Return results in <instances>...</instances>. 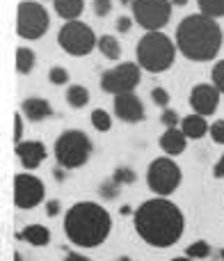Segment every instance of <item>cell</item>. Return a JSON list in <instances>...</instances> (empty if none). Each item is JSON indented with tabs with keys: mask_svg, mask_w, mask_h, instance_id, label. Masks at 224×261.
I'll return each mask as SVG.
<instances>
[{
	"mask_svg": "<svg viewBox=\"0 0 224 261\" xmlns=\"http://www.w3.org/2000/svg\"><path fill=\"white\" fill-rule=\"evenodd\" d=\"M112 12V0H94V14L96 16H108Z\"/></svg>",
	"mask_w": 224,
	"mask_h": 261,
	"instance_id": "cell-34",
	"label": "cell"
},
{
	"mask_svg": "<svg viewBox=\"0 0 224 261\" xmlns=\"http://www.w3.org/2000/svg\"><path fill=\"white\" fill-rule=\"evenodd\" d=\"M64 167H60V170H55V179H58V181H64Z\"/></svg>",
	"mask_w": 224,
	"mask_h": 261,
	"instance_id": "cell-39",
	"label": "cell"
},
{
	"mask_svg": "<svg viewBox=\"0 0 224 261\" xmlns=\"http://www.w3.org/2000/svg\"><path fill=\"white\" fill-rule=\"evenodd\" d=\"M151 101L158 106V108H170V92L162 90V87H153L151 90Z\"/></svg>",
	"mask_w": 224,
	"mask_h": 261,
	"instance_id": "cell-28",
	"label": "cell"
},
{
	"mask_svg": "<svg viewBox=\"0 0 224 261\" xmlns=\"http://www.w3.org/2000/svg\"><path fill=\"white\" fill-rule=\"evenodd\" d=\"M137 236L151 248H172L185 231L183 211L167 197H151L142 202L133 213Z\"/></svg>",
	"mask_w": 224,
	"mask_h": 261,
	"instance_id": "cell-1",
	"label": "cell"
},
{
	"mask_svg": "<svg viewBox=\"0 0 224 261\" xmlns=\"http://www.w3.org/2000/svg\"><path fill=\"white\" fill-rule=\"evenodd\" d=\"M133 21H135V18L124 16V14H121V16L117 18V30H119V32H128V30H130V25H133Z\"/></svg>",
	"mask_w": 224,
	"mask_h": 261,
	"instance_id": "cell-36",
	"label": "cell"
},
{
	"mask_svg": "<svg viewBox=\"0 0 224 261\" xmlns=\"http://www.w3.org/2000/svg\"><path fill=\"white\" fill-rule=\"evenodd\" d=\"M90 122H92V126L99 130V133H108V130L112 128V115L108 113V110H103V108H96V110H92Z\"/></svg>",
	"mask_w": 224,
	"mask_h": 261,
	"instance_id": "cell-24",
	"label": "cell"
},
{
	"mask_svg": "<svg viewBox=\"0 0 224 261\" xmlns=\"http://www.w3.org/2000/svg\"><path fill=\"white\" fill-rule=\"evenodd\" d=\"M172 5H176V7H183V5H188V0H172Z\"/></svg>",
	"mask_w": 224,
	"mask_h": 261,
	"instance_id": "cell-40",
	"label": "cell"
},
{
	"mask_svg": "<svg viewBox=\"0 0 224 261\" xmlns=\"http://www.w3.org/2000/svg\"><path fill=\"white\" fill-rule=\"evenodd\" d=\"M117 261H130V257H126V254H121V257L117 259Z\"/></svg>",
	"mask_w": 224,
	"mask_h": 261,
	"instance_id": "cell-42",
	"label": "cell"
},
{
	"mask_svg": "<svg viewBox=\"0 0 224 261\" xmlns=\"http://www.w3.org/2000/svg\"><path fill=\"white\" fill-rule=\"evenodd\" d=\"M211 252H213V248L206 243V241H194V243H190L188 248H185V257H190V259H208L211 257Z\"/></svg>",
	"mask_w": 224,
	"mask_h": 261,
	"instance_id": "cell-25",
	"label": "cell"
},
{
	"mask_svg": "<svg viewBox=\"0 0 224 261\" xmlns=\"http://www.w3.org/2000/svg\"><path fill=\"white\" fill-rule=\"evenodd\" d=\"M176 50H179L176 41H172V37H167L165 32L156 30L139 37L137 46H135V60L142 67V71L162 73L174 64Z\"/></svg>",
	"mask_w": 224,
	"mask_h": 261,
	"instance_id": "cell-4",
	"label": "cell"
},
{
	"mask_svg": "<svg viewBox=\"0 0 224 261\" xmlns=\"http://www.w3.org/2000/svg\"><path fill=\"white\" fill-rule=\"evenodd\" d=\"M199 14H206L211 18H224V0H197Z\"/></svg>",
	"mask_w": 224,
	"mask_h": 261,
	"instance_id": "cell-23",
	"label": "cell"
},
{
	"mask_svg": "<svg viewBox=\"0 0 224 261\" xmlns=\"http://www.w3.org/2000/svg\"><path fill=\"white\" fill-rule=\"evenodd\" d=\"M158 142H160V149L165 151V156H179V153H183L185 147H188V135H185L179 126L167 128L165 133L160 135Z\"/></svg>",
	"mask_w": 224,
	"mask_h": 261,
	"instance_id": "cell-16",
	"label": "cell"
},
{
	"mask_svg": "<svg viewBox=\"0 0 224 261\" xmlns=\"http://www.w3.org/2000/svg\"><path fill=\"white\" fill-rule=\"evenodd\" d=\"M213 176L215 179H224V153L220 156V161L215 163V167H213Z\"/></svg>",
	"mask_w": 224,
	"mask_h": 261,
	"instance_id": "cell-37",
	"label": "cell"
},
{
	"mask_svg": "<svg viewBox=\"0 0 224 261\" xmlns=\"http://www.w3.org/2000/svg\"><path fill=\"white\" fill-rule=\"evenodd\" d=\"M172 261H194V259H190V257H176V259H172Z\"/></svg>",
	"mask_w": 224,
	"mask_h": 261,
	"instance_id": "cell-41",
	"label": "cell"
},
{
	"mask_svg": "<svg viewBox=\"0 0 224 261\" xmlns=\"http://www.w3.org/2000/svg\"><path fill=\"white\" fill-rule=\"evenodd\" d=\"M119 188H121V186L117 184V181L110 179V181H105V184L101 186V195H103L105 199H115L117 195H119Z\"/></svg>",
	"mask_w": 224,
	"mask_h": 261,
	"instance_id": "cell-33",
	"label": "cell"
},
{
	"mask_svg": "<svg viewBox=\"0 0 224 261\" xmlns=\"http://www.w3.org/2000/svg\"><path fill=\"white\" fill-rule=\"evenodd\" d=\"M23 113L18 110V113H14V144L23 142Z\"/></svg>",
	"mask_w": 224,
	"mask_h": 261,
	"instance_id": "cell-32",
	"label": "cell"
},
{
	"mask_svg": "<svg viewBox=\"0 0 224 261\" xmlns=\"http://www.w3.org/2000/svg\"><path fill=\"white\" fill-rule=\"evenodd\" d=\"M172 0H130L135 23L147 32L162 30L172 18Z\"/></svg>",
	"mask_w": 224,
	"mask_h": 261,
	"instance_id": "cell-9",
	"label": "cell"
},
{
	"mask_svg": "<svg viewBox=\"0 0 224 261\" xmlns=\"http://www.w3.org/2000/svg\"><path fill=\"white\" fill-rule=\"evenodd\" d=\"M60 211H62L60 199H48V202H46V216H48V218H55Z\"/></svg>",
	"mask_w": 224,
	"mask_h": 261,
	"instance_id": "cell-35",
	"label": "cell"
},
{
	"mask_svg": "<svg viewBox=\"0 0 224 261\" xmlns=\"http://www.w3.org/2000/svg\"><path fill=\"white\" fill-rule=\"evenodd\" d=\"M37 64V55L32 48H25V46H18L16 48V71L21 76H27V73L35 69Z\"/></svg>",
	"mask_w": 224,
	"mask_h": 261,
	"instance_id": "cell-22",
	"label": "cell"
},
{
	"mask_svg": "<svg viewBox=\"0 0 224 261\" xmlns=\"http://www.w3.org/2000/svg\"><path fill=\"white\" fill-rule=\"evenodd\" d=\"M96 48H99V53L103 55L105 60H112V62L121 58V44H119V39H117V37H112V35L99 37V44H96Z\"/></svg>",
	"mask_w": 224,
	"mask_h": 261,
	"instance_id": "cell-20",
	"label": "cell"
},
{
	"mask_svg": "<svg viewBox=\"0 0 224 261\" xmlns=\"http://www.w3.org/2000/svg\"><path fill=\"white\" fill-rule=\"evenodd\" d=\"M92 149H94V144H92L90 135L85 130L69 128L64 133H60V138L55 140L53 153L60 167H64V170H78V167H82L90 161Z\"/></svg>",
	"mask_w": 224,
	"mask_h": 261,
	"instance_id": "cell-5",
	"label": "cell"
},
{
	"mask_svg": "<svg viewBox=\"0 0 224 261\" xmlns=\"http://www.w3.org/2000/svg\"><path fill=\"white\" fill-rule=\"evenodd\" d=\"M58 44L67 55L73 58H85L96 48L99 39H96L94 30L82 21H67L58 32Z\"/></svg>",
	"mask_w": 224,
	"mask_h": 261,
	"instance_id": "cell-8",
	"label": "cell"
},
{
	"mask_svg": "<svg viewBox=\"0 0 224 261\" xmlns=\"http://www.w3.org/2000/svg\"><path fill=\"white\" fill-rule=\"evenodd\" d=\"M211 81L213 85L220 90V94H224V60H217L211 69Z\"/></svg>",
	"mask_w": 224,
	"mask_h": 261,
	"instance_id": "cell-27",
	"label": "cell"
},
{
	"mask_svg": "<svg viewBox=\"0 0 224 261\" xmlns=\"http://www.w3.org/2000/svg\"><path fill=\"white\" fill-rule=\"evenodd\" d=\"M139 81H142V67L137 62H121L117 67L108 69V71H103L101 90L112 96L128 94L139 85Z\"/></svg>",
	"mask_w": 224,
	"mask_h": 261,
	"instance_id": "cell-10",
	"label": "cell"
},
{
	"mask_svg": "<svg viewBox=\"0 0 224 261\" xmlns=\"http://www.w3.org/2000/svg\"><path fill=\"white\" fill-rule=\"evenodd\" d=\"M14 153L21 161L25 170H37L46 158V144L41 140H23V142L14 144Z\"/></svg>",
	"mask_w": 224,
	"mask_h": 261,
	"instance_id": "cell-13",
	"label": "cell"
},
{
	"mask_svg": "<svg viewBox=\"0 0 224 261\" xmlns=\"http://www.w3.org/2000/svg\"><path fill=\"white\" fill-rule=\"evenodd\" d=\"M181 179H183V172L176 165L174 158H170V156L153 158L147 167V186L156 197L172 195L181 186Z\"/></svg>",
	"mask_w": 224,
	"mask_h": 261,
	"instance_id": "cell-6",
	"label": "cell"
},
{
	"mask_svg": "<svg viewBox=\"0 0 224 261\" xmlns=\"http://www.w3.org/2000/svg\"><path fill=\"white\" fill-rule=\"evenodd\" d=\"M14 261H23V259H21V254H18V252H14Z\"/></svg>",
	"mask_w": 224,
	"mask_h": 261,
	"instance_id": "cell-43",
	"label": "cell"
},
{
	"mask_svg": "<svg viewBox=\"0 0 224 261\" xmlns=\"http://www.w3.org/2000/svg\"><path fill=\"white\" fill-rule=\"evenodd\" d=\"M115 115L126 124H137L144 119V106L133 92L115 96Z\"/></svg>",
	"mask_w": 224,
	"mask_h": 261,
	"instance_id": "cell-14",
	"label": "cell"
},
{
	"mask_svg": "<svg viewBox=\"0 0 224 261\" xmlns=\"http://www.w3.org/2000/svg\"><path fill=\"white\" fill-rule=\"evenodd\" d=\"M48 81L53 83V85H67L69 83V71L64 67H53L48 71Z\"/></svg>",
	"mask_w": 224,
	"mask_h": 261,
	"instance_id": "cell-29",
	"label": "cell"
},
{
	"mask_svg": "<svg viewBox=\"0 0 224 261\" xmlns=\"http://www.w3.org/2000/svg\"><path fill=\"white\" fill-rule=\"evenodd\" d=\"M50 28V16L46 7L37 0H23L16 9V35L21 39H41Z\"/></svg>",
	"mask_w": 224,
	"mask_h": 261,
	"instance_id": "cell-7",
	"label": "cell"
},
{
	"mask_svg": "<svg viewBox=\"0 0 224 261\" xmlns=\"http://www.w3.org/2000/svg\"><path fill=\"white\" fill-rule=\"evenodd\" d=\"M21 113L27 122H44L46 117L53 115V108H50V103L46 99H41V96H30V99H23Z\"/></svg>",
	"mask_w": 224,
	"mask_h": 261,
	"instance_id": "cell-15",
	"label": "cell"
},
{
	"mask_svg": "<svg viewBox=\"0 0 224 261\" xmlns=\"http://www.w3.org/2000/svg\"><path fill=\"white\" fill-rule=\"evenodd\" d=\"M208 135L213 138V142L224 144V119H217V122H213L211 124V130H208Z\"/></svg>",
	"mask_w": 224,
	"mask_h": 261,
	"instance_id": "cell-31",
	"label": "cell"
},
{
	"mask_svg": "<svg viewBox=\"0 0 224 261\" xmlns=\"http://www.w3.org/2000/svg\"><path fill=\"white\" fill-rule=\"evenodd\" d=\"M222 28L206 14H190L176 28V48L185 60L211 62L222 48Z\"/></svg>",
	"mask_w": 224,
	"mask_h": 261,
	"instance_id": "cell-2",
	"label": "cell"
},
{
	"mask_svg": "<svg viewBox=\"0 0 224 261\" xmlns=\"http://www.w3.org/2000/svg\"><path fill=\"white\" fill-rule=\"evenodd\" d=\"M18 239H23L25 243L35 245V248H44L50 243V229L44 225H27L25 229L18 234Z\"/></svg>",
	"mask_w": 224,
	"mask_h": 261,
	"instance_id": "cell-19",
	"label": "cell"
},
{
	"mask_svg": "<svg viewBox=\"0 0 224 261\" xmlns=\"http://www.w3.org/2000/svg\"><path fill=\"white\" fill-rule=\"evenodd\" d=\"M67 103L73 110H80L90 103V90L85 85H69L67 87Z\"/></svg>",
	"mask_w": 224,
	"mask_h": 261,
	"instance_id": "cell-21",
	"label": "cell"
},
{
	"mask_svg": "<svg viewBox=\"0 0 224 261\" xmlns=\"http://www.w3.org/2000/svg\"><path fill=\"white\" fill-rule=\"evenodd\" d=\"M220 90H217L213 83H199V85L192 87L190 92V108L192 113L204 115V117H211V115L217 113L220 108Z\"/></svg>",
	"mask_w": 224,
	"mask_h": 261,
	"instance_id": "cell-12",
	"label": "cell"
},
{
	"mask_svg": "<svg viewBox=\"0 0 224 261\" xmlns=\"http://www.w3.org/2000/svg\"><path fill=\"white\" fill-rule=\"evenodd\" d=\"M160 124H162V126H167V128H176L181 124L179 113H176V110H172V108H165V110H162V115H160Z\"/></svg>",
	"mask_w": 224,
	"mask_h": 261,
	"instance_id": "cell-30",
	"label": "cell"
},
{
	"mask_svg": "<svg viewBox=\"0 0 224 261\" xmlns=\"http://www.w3.org/2000/svg\"><path fill=\"white\" fill-rule=\"evenodd\" d=\"M46 197L44 181L39 176H32L27 172H18L14 176V206L30 211V208L39 206Z\"/></svg>",
	"mask_w": 224,
	"mask_h": 261,
	"instance_id": "cell-11",
	"label": "cell"
},
{
	"mask_svg": "<svg viewBox=\"0 0 224 261\" xmlns=\"http://www.w3.org/2000/svg\"><path fill=\"white\" fill-rule=\"evenodd\" d=\"M181 130L188 135V140H199L211 130V124L206 122L204 115H197V113H190L181 119Z\"/></svg>",
	"mask_w": 224,
	"mask_h": 261,
	"instance_id": "cell-17",
	"label": "cell"
},
{
	"mask_svg": "<svg viewBox=\"0 0 224 261\" xmlns=\"http://www.w3.org/2000/svg\"><path fill=\"white\" fill-rule=\"evenodd\" d=\"M53 9L64 23L78 21L85 9V0H53Z\"/></svg>",
	"mask_w": 224,
	"mask_h": 261,
	"instance_id": "cell-18",
	"label": "cell"
},
{
	"mask_svg": "<svg viewBox=\"0 0 224 261\" xmlns=\"http://www.w3.org/2000/svg\"><path fill=\"white\" fill-rule=\"evenodd\" d=\"M135 179H137V174H135V170H130V167H117L115 174H112V181H117L119 186H128V184H135Z\"/></svg>",
	"mask_w": 224,
	"mask_h": 261,
	"instance_id": "cell-26",
	"label": "cell"
},
{
	"mask_svg": "<svg viewBox=\"0 0 224 261\" xmlns=\"http://www.w3.org/2000/svg\"><path fill=\"white\" fill-rule=\"evenodd\" d=\"M112 231L108 208L96 202H76L64 216V234L76 248H99Z\"/></svg>",
	"mask_w": 224,
	"mask_h": 261,
	"instance_id": "cell-3",
	"label": "cell"
},
{
	"mask_svg": "<svg viewBox=\"0 0 224 261\" xmlns=\"http://www.w3.org/2000/svg\"><path fill=\"white\" fill-rule=\"evenodd\" d=\"M64 261H92V259L85 257V254H80V252H69L67 257H64Z\"/></svg>",
	"mask_w": 224,
	"mask_h": 261,
	"instance_id": "cell-38",
	"label": "cell"
}]
</instances>
